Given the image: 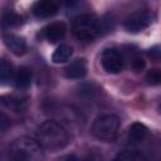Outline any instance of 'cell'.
Wrapping results in <instances>:
<instances>
[{"instance_id": "6da1fadb", "label": "cell", "mask_w": 161, "mask_h": 161, "mask_svg": "<svg viewBox=\"0 0 161 161\" xmlns=\"http://www.w3.org/2000/svg\"><path fill=\"white\" fill-rule=\"evenodd\" d=\"M36 141L38 143L48 151H59L67 147L70 141L68 130L57 121L49 119L43 123L36 130Z\"/></svg>"}, {"instance_id": "7a4b0ae2", "label": "cell", "mask_w": 161, "mask_h": 161, "mask_svg": "<svg viewBox=\"0 0 161 161\" xmlns=\"http://www.w3.org/2000/svg\"><path fill=\"white\" fill-rule=\"evenodd\" d=\"M70 28L77 39L89 42L97 38L106 29L104 20L98 19L93 14H79L72 19Z\"/></svg>"}, {"instance_id": "3957f363", "label": "cell", "mask_w": 161, "mask_h": 161, "mask_svg": "<svg viewBox=\"0 0 161 161\" xmlns=\"http://www.w3.org/2000/svg\"><path fill=\"white\" fill-rule=\"evenodd\" d=\"M43 147L36 140L30 137H19L10 145L11 161H45Z\"/></svg>"}, {"instance_id": "277c9868", "label": "cell", "mask_w": 161, "mask_h": 161, "mask_svg": "<svg viewBox=\"0 0 161 161\" xmlns=\"http://www.w3.org/2000/svg\"><path fill=\"white\" fill-rule=\"evenodd\" d=\"M119 130V118L114 114H103L97 117L91 127L92 135L101 141H113Z\"/></svg>"}, {"instance_id": "5b68a950", "label": "cell", "mask_w": 161, "mask_h": 161, "mask_svg": "<svg viewBox=\"0 0 161 161\" xmlns=\"http://www.w3.org/2000/svg\"><path fill=\"white\" fill-rule=\"evenodd\" d=\"M153 14L148 10H138L128 15L123 23V26L130 33H141L153 23Z\"/></svg>"}, {"instance_id": "8992f818", "label": "cell", "mask_w": 161, "mask_h": 161, "mask_svg": "<svg viewBox=\"0 0 161 161\" xmlns=\"http://www.w3.org/2000/svg\"><path fill=\"white\" fill-rule=\"evenodd\" d=\"M101 64L102 68L109 74H117L123 69L125 59L121 52L114 48H107L103 50L101 55Z\"/></svg>"}, {"instance_id": "52a82bcc", "label": "cell", "mask_w": 161, "mask_h": 161, "mask_svg": "<svg viewBox=\"0 0 161 161\" xmlns=\"http://www.w3.org/2000/svg\"><path fill=\"white\" fill-rule=\"evenodd\" d=\"M65 31H67V28H65L64 23L54 21V23H50L47 26H44L40 30L39 35H40V38L48 40L49 43H57L64 38Z\"/></svg>"}, {"instance_id": "ba28073f", "label": "cell", "mask_w": 161, "mask_h": 161, "mask_svg": "<svg viewBox=\"0 0 161 161\" xmlns=\"http://www.w3.org/2000/svg\"><path fill=\"white\" fill-rule=\"evenodd\" d=\"M31 10L36 18L47 19L58 13V4L50 0H40V1L34 3Z\"/></svg>"}, {"instance_id": "9c48e42d", "label": "cell", "mask_w": 161, "mask_h": 161, "mask_svg": "<svg viewBox=\"0 0 161 161\" xmlns=\"http://www.w3.org/2000/svg\"><path fill=\"white\" fill-rule=\"evenodd\" d=\"M87 74V62L83 58H77L64 68V75L68 79H80Z\"/></svg>"}, {"instance_id": "30bf717a", "label": "cell", "mask_w": 161, "mask_h": 161, "mask_svg": "<svg viewBox=\"0 0 161 161\" xmlns=\"http://www.w3.org/2000/svg\"><path fill=\"white\" fill-rule=\"evenodd\" d=\"M4 43L8 47V49L15 54V55H23L26 53V42L23 36L16 34H5L4 35Z\"/></svg>"}, {"instance_id": "8fae6325", "label": "cell", "mask_w": 161, "mask_h": 161, "mask_svg": "<svg viewBox=\"0 0 161 161\" xmlns=\"http://www.w3.org/2000/svg\"><path fill=\"white\" fill-rule=\"evenodd\" d=\"M30 83H31V72H30V69L26 68V67H20L19 69H16L13 84L18 89H25L30 86Z\"/></svg>"}, {"instance_id": "7c38bea8", "label": "cell", "mask_w": 161, "mask_h": 161, "mask_svg": "<svg viewBox=\"0 0 161 161\" xmlns=\"http://www.w3.org/2000/svg\"><path fill=\"white\" fill-rule=\"evenodd\" d=\"M148 128L141 122H133L128 128V140L133 143H138L146 138Z\"/></svg>"}, {"instance_id": "4fadbf2b", "label": "cell", "mask_w": 161, "mask_h": 161, "mask_svg": "<svg viewBox=\"0 0 161 161\" xmlns=\"http://www.w3.org/2000/svg\"><path fill=\"white\" fill-rule=\"evenodd\" d=\"M73 54V48L69 47L68 44H60L53 53L52 55V60L55 64H60V63H65L70 59Z\"/></svg>"}, {"instance_id": "5bb4252c", "label": "cell", "mask_w": 161, "mask_h": 161, "mask_svg": "<svg viewBox=\"0 0 161 161\" xmlns=\"http://www.w3.org/2000/svg\"><path fill=\"white\" fill-rule=\"evenodd\" d=\"M15 72L16 70H14L11 63L8 62L6 59H3L1 60V64H0V79H1V84L3 86H6V84L13 83Z\"/></svg>"}, {"instance_id": "9a60e30c", "label": "cell", "mask_w": 161, "mask_h": 161, "mask_svg": "<svg viewBox=\"0 0 161 161\" xmlns=\"http://www.w3.org/2000/svg\"><path fill=\"white\" fill-rule=\"evenodd\" d=\"M113 161H147L145 158V156L137 151H122L121 153H118L116 156V158Z\"/></svg>"}, {"instance_id": "2e32d148", "label": "cell", "mask_w": 161, "mask_h": 161, "mask_svg": "<svg viewBox=\"0 0 161 161\" xmlns=\"http://www.w3.org/2000/svg\"><path fill=\"white\" fill-rule=\"evenodd\" d=\"M21 23V16H19L15 11L9 10L3 14V26H16Z\"/></svg>"}, {"instance_id": "e0dca14e", "label": "cell", "mask_w": 161, "mask_h": 161, "mask_svg": "<svg viewBox=\"0 0 161 161\" xmlns=\"http://www.w3.org/2000/svg\"><path fill=\"white\" fill-rule=\"evenodd\" d=\"M1 103H3V106L8 107V108H11L14 111H19V109L23 108L24 99L18 98V97H13V96L11 97L8 96V97H3L1 98Z\"/></svg>"}, {"instance_id": "ac0fdd59", "label": "cell", "mask_w": 161, "mask_h": 161, "mask_svg": "<svg viewBox=\"0 0 161 161\" xmlns=\"http://www.w3.org/2000/svg\"><path fill=\"white\" fill-rule=\"evenodd\" d=\"M146 80L150 86H158L161 84V69L153 68L150 69L146 74Z\"/></svg>"}, {"instance_id": "d6986e66", "label": "cell", "mask_w": 161, "mask_h": 161, "mask_svg": "<svg viewBox=\"0 0 161 161\" xmlns=\"http://www.w3.org/2000/svg\"><path fill=\"white\" fill-rule=\"evenodd\" d=\"M131 67L135 72H141L145 69L146 67V62L145 59L141 57V55H135L132 57V60H131Z\"/></svg>"}, {"instance_id": "ffe728a7", "label": "cell", "mask_w": 161, "mask_h": 161, "mask_svg": "<svg viewBox=\"0 0 161 161\" xmlns=\"http://www.w3.org/2000/svg\"><path fill=\"white\" fill-rule=\"evenodd\" d=\"M147 55L155 60H161V45H153L148 48Z\"/></svg>"}, {"instance_id": "44dd1931", "label": "cell", "mask_w": 161, "mask_h": 161, "mask_svg": "<svg viewBox=\"0 0 161 161\" xmlns=\"http://www.w3.org/2000/svg\"><path fill=\"white\" fill-rule=\"evenodd\" d=\"M83 161H103L102 156H99L97 152H89L84 158Z\"/></svg>"}, {"instance_id": "7402d4cb", "label": "cell", "mask_w": 161, "mask_h": 161, "mask_svg": "<svg viewBox=\"0 0 161 161\" xmlns=\"http://www.w3.org/2000/svg\"><path fill=\"white\" fill-rule=\"evenodd\" d=\"M55 161H79V160L73 155H67V156H62V157L57 158Z\"/></svg>"}, {"instance_id": "603a6c76", "label": "cell", "mask_w": 161, "mask_h": 161, "mask_svg": "<svg viewBox=\"0 0 161 161\" xmlns=\"http://www.w3.org/2000/svg\"><path fill=\"white\" fill-rule=\"evenodd\" d=\"M6 122H8V118H6L5 114L3 113V114H1V131H3V133L6 131Z\"/></svg>"}, {"instance_id": "cb8c5ba5", "label": "cell", "mask_w": 161, "mask_h": 161, "mask_svg": "<svg viewBox=\"0 0 161 161\" xmlns=\"http://www.w3.org/2000/svg\"><path fill=\"white\" fill-rule=\"evenodd\" d=\"M158 109H160V113H161V104H160V107H158Z\"/></svg>"}]
</instances>
